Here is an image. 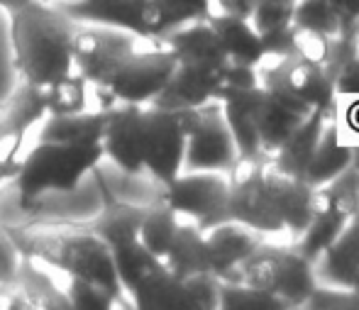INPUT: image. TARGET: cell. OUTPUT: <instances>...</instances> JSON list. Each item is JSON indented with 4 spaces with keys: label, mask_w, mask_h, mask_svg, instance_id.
<instances>
[{
    "label": "cell",
    "mask_w": 359,
    "mask_h": 310,
    "mask_svg": "<svg viewBox=\"0 0 359 310\" xmlns=\"http://www.w3.org/2000/svg\"><path fill=\"white\" fill-rule=\"evenodd\" d=\"M230 220L252 227L262 237L288 235L293 242L306 232L313 208V188L269 164V156H237L227 171Z\"/></svg>",
    "instance_id": "1"
},
{
    "label": "cell",
    "mask_w": 359,
    "mask_h": 310,
    "mask_svg": "<svg viewBox=\"0 0 359 310\" xmlns=\"http://www.w3.org/2000/svg\"><path fill=\"white\" fill-rule=\"evenodd\" d=\"M22 257L59 269L62 274L125 296L113 264V252L90 230L88 220L34 217L22 225H5Z\"/></svg>",
    "instance_id": "2"
},
{
    "label": "cell",
    "mask_w": 359,
    "mask_h": 310,
    "mask_svg": "<svg viewBox=\"0 0 359 310\" xmlns=\"http://www.w3.org/2000/svg\"><path fill=\"white\" fill-rule=\"evenodd\" d=\"M13 64L22 83L47 88L74 74L72 39L79 27L57 3L32 0L8 13Z\"/></svg>",
    "instance_id": "3"
},
{
    "label": "cell",
    "mask_w": 359,
    "mask_h": 310,
    "mask_svg": "<svg viewBox=\"0 0 359 310\" xmlns=\"http://www.w3.org/2000/svg\"><path fill=\"white\" fill-rule=\"evenodd\" d=\"M105 159L103 144H67V142H44L22 156L15 174L18 198L22 210H34L44 193H72L81 181L98 169Z\"/></svg>",
    "instance_id": "4"
},
{
    "label": "cell",
    "mask_w": 359,
    "mask_h": 310,
    "mask_svg": "<svg viewBox=\"0 0 359 310\" xmlns=\"http://www.w3.org/2000/svg\"><path fill=\"white\" fill-rule=\"evenodd\" d=\"M359 210V166L352 164L330 184L313 188V208L308 227L293 247L313 264L345 230L350 217Z\"/></svg>",
    "instance_id": "5"
},
{
    "label": "cell",
    "mask_w": 359,
    "mask_h": 310,
    "mask_svg": "<svg viewBox=\"0 0 359 310\" xmlns=\"http://www.w3.org/2000/svg\"><path fill=\"white\" fill-rule=\"evenodd\" d=\"M159 198L203 232L230 220V184L222 171H181L171 184L161 186Z\"/></svg>",
    "instance_id": "6"
},
{
    "label": "cell",
    "mask_w": 359,
    "mask_h": 310,
    "mask_svg": "<svg viewBox=\"0 0 359 310\" xmlns=\"http://www.w3.org/2000/svg\"><path fill=\"white\" fill-rule=\"evenodd\" d=\"M194 108L144 105V171L159 186H166L184 171Z\"/></svg>",
    "instance_id": "7"
},
{
    "label": "cell",
    "mask_w": 359,
    "mask_h": 310,
    "mask_svg": "<svg viewBox=\"0 0 359 310\" xmlns=\"http://www.w3.org/2000/svg\"><path fill=\"white\" fill-rule=\"evenodd\" d=\"M137 42L140 37L125 29L79 22L72 39L74 71L83 76L93 88H108L110 79L133 57Z\"/></svg>",
    "instance_id": "8"
},
{
    "label": "cell",
    "mask_w": 359,
    "mask_h": 310,
    "mask_svg": "<svg viewBox=\"0 0 359 310\" xmlns=\"http://www.w3.org/2000/svg\"><path fill=\"white\" fill-rule=\"evenodd\" d=\"M237 147L222 115L220 100L194 108L189 142H186L184 171H222L227 174L237 161Z\"/></svg>",
    "instance_id": "9"
},
{
    "label": "cell",
    "mask_w": 359,
    "mask_h": 310,
    "mask_svg": "<svg viewBox=\"0 0 359 310\" xmlns=\"http://www.w3.org/2000/svg\"><path fill=\"white\" fill-rule=\"evenodd\" d=\"M176 57L169 47H156L140 52L135 49L133 57L118 69V74L110 79L108 95L115 103H133V105H149L156 95L169 83L171 74L176 69Z\"/></svg>",
    "instance_id": "10"
},
{
    "label": "cell",
    "mask_w": 359,
    "mask_h": 310,
    "mask_svg": "<svg viewBox=\"0 0 359 310\" xmlns=\"http://www.w3.org/2000/svg\"><path fill=\"white\" fill-rule=\"evenodd\" d=\"M259 83L264 86V98L257 118V137H259V151L264 156H271L284 147V142L313 113V108L288 93L274 79L259 76Z\"/></svg>",
    "instance_id": "11"
},
{
    "label": "cell",
    "mask_w": 359,
    "mask_h": 310,
    "mask_svg": "<svg viewBox=\"0 0 359 310\" xmlns=\"http://www.w3.org/2000/svg\"><path fill=\"white\" fill-rule=\"evenodd\" d=\"M103 154L125 174L144 171V105L115 103L105 108Z\"/></svg>",
    "instance_id": "12"
},
{
    "label": "cell",
    "mask_w": 359,
    "mask_h": 310,
    "mask_svg": "<svg viewBox=\"0 0 359 310\" xmlns=\"http://www.w3.org/2000/svg\"><path fill=\"white\" fill-rule=\"evenodd\" d=\"M257 71H259V76L274 79L276 83L284 86L288 93L301 98L311 108H323L335 113V79L327 74L325 66L301 57H291L276 59V62H262L257 66Z\"/></svg>",
    "instance_id": "13"
},
{
    "label": "cell",
    "mask_w": 359,
    "mask_h": 310,
    "mask_svg": "<svg viewBox=\"0 0 359 310\" xmlns=\"http://www.w3.org/2000/svg\"><path fill=\"white\" fill-rule=\"evenodd\" d=\"M230 66V64H227ZM227 66H210V64H194V62H179L171 74L169 83L164 86L154 103L159 108H201V105L217 100L222 76Z\"/></svg>",
    "instance_id": "14"
},
{
    "label": "cell",
    "mask_w": 359,
    "mask_h": 310,
    "mask_svg": "<svg viewBox=\"0 0 359 310\" xmlns=\"http://www.w3.org/2000/svg\"><path fill=\"white\" fill-rule=\"evenodd\" d=\"M262 235L237 220H225L205 230L210 271L220 281H240V267L262 245Z\"/></svg>",
    "instance_id": "15"
},
{
    "label": "cell",
    "mask_w": 359,
    "mask_h": 310,
    "mask_svg": "<svg viewBox=\"0 0 359 310\" xmlns=\"http://www.w3.org/2000/svg\"><path fill=\"white\" fill-rule=\"evenodd\" d=\"M57 5L76 22L105 25L125 29L140 39H149L147 0H59Z\"/></svg>",
    "instance_id": "16"
},
{
    "label": "cell",
    "mask_w": 359,
    "mask_h": 310,
    "mask_svg": "<svg viewBox=\"0 0 359 310\" xmlns=\"http://www.w3.org/2000/svg\"><path fill=\"white\" fill-rule=\"evenodd\" d=\"M262 98H264V86L262 83L252 86V88L225 90V93L217 95L240 156H262L259 137H257V118H259Z\"/></svg>",
    "instance_id": "17"
},
{
    "label": "cell",
    "mask_w": 359,
    "mask_h": 310,
    "mask_svg": "<svg viewBox=\"0 0 359 310\" xmlns=\"http://www.w3.org/2000/svg\"><path fill=\"white\" fill-rule=\"evenodd\" d=\"M100 188H103V208H100V213L93 220H88L90 230L95 232V237H100L108 245L110 252L137 242L147 205L120 201L103 181H100Z\"/></svg>",
    "instance_id": "18"
},
{
    "label": "cell",
    "mask_w": 359,
    "mask_h": 310,
    "mask_svg": "<svg viewBox=\"0 0 359 310\" xmlns=\"http://www.w3.org/2000/svg\"><path fill=\"white\" fill-rule=\"evenodd\" d=\"M327 286L347 288L359 296V210L350 217L345 230L335 237L330 247L316 262Z\"/></svg>",
    "instance_id": "19"
},
{
    "label": "cell",
    "mask_w": 359,
    "mask_h": 310,
    "mask_svg": "<svg viewBox=\"0 0 359 310\" xmlns=\"http://www.w3.org/2000/svg\"><path fill=\"white\" fill-rule=\"evenodd\" d=\"M208 22L215 29L220 47L230 64L259 66L264 62V42L247 18L217 10V13H210Z\"/></svg>",
    "instance_id": "20"
},
{
    "label": "cell",
    "mask_w": 359,
    "mask_h": 310,
    "mask_svg": "<svg viewBox=\"0 0 359 310\" xmlns=\"http://www.w3.org/2000/svg\"><path fill=\"white\" fill-rule=\"evenodd\" d=\"M332 118H335V113H330V110L313 108V113L298 125V130L284 142V147H281L276 154L269 156V164L274 166L276 171H281V174L303 179L308 161H311L313 151H316V147H318V140H320V135H323V127Z\"/></svg>",
    "instance_id": "21"
},
{
    "label": "cell",
    "mask_w": 359,
    "mask_h": 310,
    "mask_svg": "<svg viewBox=\"0 0 359 310\" xmlns=\"http://www.w3.org/2000/svg\"><path fill=\"white\" fill-rule=\"evenodd\" d=\"M355 164V147L345 144L340 137V127H337V120H327L325 127H323V135L318 140V147L313 151L311 161L306 166V174H303V181H306L311 188L325 186L330 184L332 179L347 171Z\"/></svg>",
    "instance_id": "22"
},
{
    "label": "cell",
    "mask_w": 359,
    "mask_h": 310,
    "mask_svg": "<svg viewBox=\"0 0 359 310\" xmlns=\"http://www.w3.org/2000/svg\"><path fill=\"white\" fill-rule=\"evenodd\" d=\"M159 42L174 52L176 62H194V64H210V66L230 64L220 47V39H217L215 29L210 27L208 20L184 25V27L164 34Z\"/></svg>",
    "instance_id": "23"
},
{
    "label": "cell",
    "mask_w": 359,
    "mask_h": 310,
    "mask_svg": "<svg viewBox=\"0 0 359 310\" xmlns=\"http://www.w3.org/2000/svg\"><path fill=\"white\" fill-rule=\"evenodd\" d=\"M316 288H318L316 264L303 257L296 247L281 249L274 296H279L286 308H306V303L311 301Z\"/></svg>",
    "instance_id": "24"
},
{
    "label": "cell",
    "mask_w": 359,
    "mask_h": 310,
    "mask_svg": "<svg viewBox=\"0 0 359 310\" xmlns=\"http://www.w3.org/2000/svg\"><path fill=\"white\" fill-rule=\"evenodd\" d=\"M105 127V110H83L72 115H44L39 120L37 140L67 142V144H100Z\"/></svg>",
    "instance_id": "25"
},
{
    "label": "cell",
    "mask_w": 359,
    "mask_h": 310,
    "mask_svg": "<svg viewBox=\"0 0 359 310\" xmlns=\"http://www.w3.org/2000/svg\"><path fill=\"white\" fill-rule=\"evenodd\" d=\"M164 267L176 278H189L196 274L210 271L208 247H205V232L196 222H181L169 252L164 254ZM213 274V271H210Z\"/></svg>",
    "instance_id": "26"
},
{
    "label": "cell",
    "mask_w": 359,
    "mask_h": 310,
    "mask_svg": "<svg viewBox=\"0 0 359 310\" xmlns=\"http://www.w3.org/2000/svg\"><path fill=\"white\" fill-rule=\"evenodd\" d=\"M213 0H147V27L149 39L159 42L164 34L191 22L208 20Z\"/></svg>",
    "instance_id": "27"
},
{
    "label": "cell",
    "mask_w": 359,
    "mask_h": 310,
    "mask_svg": "<svg viewBox=\"0 0 359 310\" xmlns=\"http://www.w3.org/2000/svg\"><path fill=\"white\" fill-rule=\"evenodd\" d=\"M128 296L133 298L135 308L142 310H194L186 283L176 278L164 264Z\"/></svg>",
    "instance_id": "28"
},
{
    "label": "cell",
    "mask_w": 359,
    "mask_h": 310,
    "mask_svg": "<svg viewBox=\"0 0 359 310\" xmlns=\"http://www.w3.org/2000/svg\"><path fill=\"white\" fill-rule=\"evenodd\" d=\"M18 288L22 291L29 308H39V310L72 308V301H69L67 291L59 288V283L54 281V278L39 267L37 259H32V257H22V262H20Z\"/></svg>",
    "instance_id": "29"
},
{
    "label": "cell",
    "mask_w": 359,
    "mask_h": 310,
    "mask_svg": "<svg viewBox=\"0 0 359 310\" xmlns=\"http://www.w3.org/2000/svg\"><path fill=\"white\" fill-rule=\"evenodd\" d=\"M44 115L47 110H44L42 90L29 83H20L13 95L0 103V137L10 132L34 130L39 120H44Z\"/></svg>",
    "instance_id": "30"
},
{
    "label": "cell",
    "mask_w": 359,
    "mask_h": 310,
    "mask_svg": "<svg viewBox=\"0 0 359 310\" xmlns=\"http://www.w3.org/2000/svg\"><path fill=\"white\" fill-rule=\"evenodd\" d=\"M179 225H181L179 215H176L161 198H156L151 205H147L137 240H140V245L144 249H149L154 257L164 259V254L169 252L171 242H174Z\"/></svg>",
    "instance_id": "31"
},
{
    "label": "cell",
    "mask_w": 359,
    "mask_h": 310,
    "mask_svg": "<svg viewBox=\"0 0 359 310\" xmlns=\"http://www.w3.org/2000/svg\"><path fill=\"white\" fill-rule=\"evenodd\" d=\"M90 90H93V86L74 71L67 79L42 88L44 110H47V115H72V113L90 110L88 108Z\"/></svg>",
    "instance_id": "32"
},
{
    "label": "cell",
    "mask_w": 359,
    "mask_h": 310,
    "mask_svg": "<svg viewBox=\"0 0 359 310\" xmlns=\"http://www.w3.org/2000/svg\"><path fill=\"white\" fill-rule=\"evenodd\" d=\"M113 264H115V274H118V281L123 286V293H133L147 276L156 271L161 267V259L154 257L149 249H144L142 245L133 242V245H125L120 249H113Z\"/></svg>",
    "instance_id": "33"
},
{
    "label": "cell",
    "mask_w": 359,
    "mask_h": 310,
    "mask_svg": "<svg viewBox=\"0 0 359 310\" xmlns=\"http://www.w3.org/2000/svg\"><path fill=\"white\" fill-rule=\"evenodd\" d=\"M220 308L225 310H286L284 301L269 291L240 281H220Z\"/></svg>",
    "instance_id": "34"
},
{
    "label": "cell",
    "mask_w": 359,
    "mask_h": 310,
    "mask_svg": "<svg viewBox=\"0 0 359 310\" xmlns=\"http://www.w3.org/2000/svg\"><path fill=\"white\" fill-rule=\"evenodd\" d=\"M293 27L320 32L327 37H337L342 32V22L335 8L327 0H296L293 8Z\"/></svg>",
    "instance_id": "35"
},
{
    "label": "cell",
    "mask_w": 359,
    "mask_h": 310,
    "mask_svg": "<svg viewBox=\"0 0 359 310\" xmlns=\"http://www.w3.org/2000/svg\"><path fill=\"white\" fill-rule=\"evenodd\" d=\"M293 8H296V0H257L250 22L255 25L262 39H269L291 27Z\"/></svg>",
    "instance_id": "36"
},
{
    "label": "cell",
    "mask_w": 359,
    "mask_h": 310,
    "mask_svg": "<svg viewBox=\"0 0 359 310\" xmlns=\"http://www.w3.org/2000/svg\"><path fill=\"white\" fill-rule=\"evenodd\" d=\"M67 296L72 301V308L76 310H108L118 303L120 296H115L113 291L98 286V283L83 281V278L69 276V288Z\"/></svg>",
    "instance_id": "37"
},
{
    "label": "cell",
    "mask_w": 359,
    "mask_h": 310,
    "mask_svg": "<svg viewBox=\"0 0 359 310\" xmlns=\"http://www.w3.org/2000/svg\"><path fill=\"white\" fill-rule=\"evenodd\" d=\"M291 42H293V57L308 59L320 66H327L332 52V37L320 32H308V29L293 27L291 25Z\"/></svg>",
    "instance_id": "38"
},
{
    "label": "cell",
    "mask_w": 359,
    "mask_h": 310,
    "mask_svg": "<svg viewBox=\"0 0 359 310\" xmlns=\"http://www.w3.org/2000/svg\"><path fill=\"white\" fill-rule=\"evenodd\" d=\"M186 291L191 298L194 310H215L220 308V278L215 274H196V276L184 278Z\"/></svg>",
    "instance_id": "39"
},
{
    "label": "cell",
    "mask_w": 359,
    "mask_h": 310,
    "mask_svg": "<svg viewBox=\"0 0 359 310\" xmlns=\"http://www.w3.org/2000/svg\"><path fill=\"white\" fill-rule=\"evenodd\" d=\"M20 262H22V254H20L18 245L13 242V237L8 235L5 225H0V283L18 286Z\"/></svg>",
    "instance_id": "40"
},
{
    "label": "cell",
    "mask_w": 359,
    "mask_h": 310,
    "mask_svg": "<svg viewBox=\"0 0 359 310\" xmlns=\"http://www.w3.org/2000/svg\"><path fill=\"white\" fill-rule=\"evenodd\" d=\"M306 308H359V296L347 288H320L318 286L313 291L311 301L306 303Z\"/></svg>",
    "instance_id": "41"
},
{
    "label": "cell",
    "mask_w": 359,
    "mask_h": 310,
    "mask_svg": "<svg viewBox=\"0 0 359 310\" xmlns=\"http://www.w3.org/2000/svg\"><path fill=\"white\" fill-rule=\"evenodd\" d=\"M337 95H347V98H359V52L345 69L337 74L335 79Z\"/></svg>",
    "instance_id": "42"
},
{
    "label": "cell",
    "mask_w": 359,
    "mask_h": 310,
    "mask_svg": "<svg viewBox=\"0 0 359 310\" xmlns=\"http://www.w3.org/2000/svg\"><path fill=\"white\" fill-rule=\"evenodd\" d=\"M327 3L335 8L337 18L342 22V29L359 22V0H327Z\"/></svg>",
    "instance_id": "43"
},
{
    "label": "cell",
    "mask_w": 359,
    "mask_h": 310,
    "mask_svg": "<svg viewBox=\"0 0 359 310\" xmlns=\"http://www.w3.org/2000/svg\"><path fill=\"white\" fill-rule=\"evenodd\" d=\"M0 308L13 310V308H29V306L18 286H5V283H0Z\"/></svg>",
    "instance_id": "44"
},
{
    "label": "cell",
    "mask_w": 359,
    "mask_h": 310,
    "mask_svg": "<svg viewBox=\"0 0 359 310\" xmlns=\"http://www.w3.org/2000/svg\"><path fill=\"white\" fill-rule=\"evenodd\" d=\"M217 8L222 13H230V15H240V18H247L250 20L252 10H255V3L257 0H215Z\"/></svg>",
    "instance_id": "45"
},
{
    "label": "cell",
    "mask_w": 359,
    "mask_h": 310,
    "mask_svg": "<svg viewBox=\"0 0 359 310\" xmlns=\"http://www.w3.org/2000/svg\"><path fill=\"white\" fill-rule=\"evenodd\" d=\"M32 3V0H0V10H5V13H13V10L22 8V5Z\"/></svg>",
    "instance_id": "46"
},
{
    "label": "cell",
    "mask_w": 359,
    "mask_h": 310,
    "mask_svg": "<svg viewBox=\"0 0 359 310\" xmlns=\"http://www.w3.org/2000/svg\"><path fill=\"white\" fill-rule=\"evenodd\" d=\"M355 166H359V147H355Z\"/></svg>",
    "instance_id": "47"
}]
</instances>
